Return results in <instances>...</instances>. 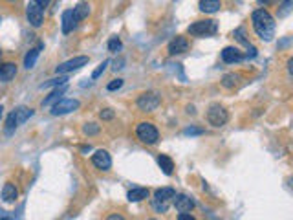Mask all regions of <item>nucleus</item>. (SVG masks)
<instances>
[{
	"label": "nucleus",
	"mask_w": 293,
	"mask_h": 220,
	"mask_svg": "<svg viewBox=\"0 0 293 220\" xmlns=\"http://www.w3.org/2000/svg\"><path fill=\"white\" fill-rule=\"evenodd\" d=\"M251 22H253V29H255V33L262 41H271L273 37H275V19L271 17V13L268 9H264V7H258L253 11L251 15Z\"/></svg>",
	"instance_id": "f257e3e1"
},
{
	"label": "nucleus",
	"mask_w": 293,
	"mask_h": 220,
	"mask_svg": "<svg viewBox=\"0 0 293 220\" xmlns=\"http://www.w3.org/2000/svg\"><path fill=\"white\" fill-rule=\"evenodd\" d=\"M176 191L172 187H161V189L154 191V198H152V207L158 213H165L168 209V204L170 200L174 198Z\"/></svg>",
	"instance_id": "f03ea898"
},
{
	"label": "nucleus",
	"mask_w": 293,
	"mask_h": 220,
	"mask_svg": "<svg viewBox=\"0 0 293 220\" xmlns=\"http://www.w3.org/2000/svg\"><path fill=\"white\" fill-rule=\"evenodd\" d=\"M187 31H189L192 37H209V35H214V33L218 31V24H216V21H211V19L196 21L187 28Z\"/></svg>",
	"instance_id": "7ed1b4c3"
},
{
	"label": "nucleus",
	"mask_w": 293,
	"mask_h": 220,
	"mask_svg": "<svg viewBox=\"0 0 293 220\" xmlns=\"http://www.w3.org/2000/svg\"><path fill=\"white\" fill-rule=\"evenodd\" d=\"M136 136H138V139L141 143H145V145H154V143L160 139V132H158V129H156L152 123L143 121V123L138 125Z\"/></svg>",
	"instance_id": "20e7f679"
},
{
	"label": "nucleus",
	"mask_w": 293,
	"mask_h": 220,
	"mask_svg": "<svg viewBox=\"0 0 293 220\" xmlns=\"http://www.w3.org/2000/svg\"><path fill=\"white\" fill-rule=\"evenodd\" d=\"M227 119H229L227 110L220 103H212L211 107H209V110H207V121H209V125H212V127H224L227 123Z\"/></svg>",
	"instance_id": "39448f33"
},
{
	"label": "nucleus",
	"mask_w": 293,
	"mask_h": 220,
	"mask_svg": "<svg viewBox=\"0 0 293 220\" xmlns=\"http://www.w3.org/2000/svg\"><path fill=\"white\" fill-rule=\"evenodd\" d=\"M26 17L33 28H41L44 22V7L39 4V0H31L26 6Z\"/></svg>",
	"instance_id": "423d86ee"
},
{
	"label": "nucleus",
	"mask_w": 293,
	"mask_h": 220,
	"mask_svg": "<svg viewBox=\"0 0 293 220\" xmlns=\"http://www.w3.org/2000/svg\"><path fill=\"white\" fill-rule=\"evenodd\" d=\"M161 97L158 92H145L138 97V109L143 112H154V110L160 107Z\"/></svg>",
	"instance_id": "0eeeda50"
},
{
	"label": "nucleus",
	"mask_w": 293,
	"mask_h": 220,
	"mask_svg": "<svg viewBox=\"0 0 293 220\" xmlns=\"http://www.w3.org/2000/svg\"><path fill=\"white\" fill-rule=\"evenodd\" d=\"M81 107V103L77 99H59L55 105H51V114L53 116H64V114H70L73 110H77Z\"/></svg>",
	"instance_id": "6e6552de"
},
{
	"label": "nucleus",
	"mask_w": 293,
	"mask_h": 220,
	"mask_svg": "<svg viewBox=\"0 0 293 220\" xmlns=\"http://www.w3.org/2000/svg\"><path fill=\"white\" fill-rule=\"evenodd\" d=\"M88 61H90V59H88L86 55H79V57H73V59H70V61L63 63V65H59L57 68H55V72H57L59 75H64V73L75 72V70H79V68H83V66H86Z\"/></svg>",
	"instance_id": "1a4fd4ad"
},
{
	"label": "nucleus",
	"mask_w": 293,
	"mask_h": 220,
	"mask_svg": "<svg viewBox=\"0 0 293 220\" xmlns=\"http://www.w3.org/2000/svg\"><path fill=\"white\" fill-rule=\"evenodd\" d=\"M189 50V41L182 35H176L167 46V51L170 55H180V53H185Z\"/></svg>",
	"instance_id": "9d476101"
},
{
	"label": "nucleus",
	"mask_w": 293,
	"mask_h": 220,
	"mask_svg": "<svg viewBox=\"0 0 293 220\" xmlns=\"http://www.w3.org/2000/svg\"><path fill=\"white\" fill-rule=\"evenodd\" d=\"M77 24H79V21H77V17H75V13H73V9H66V11H63V17H61V26H63V33H72L73 29L77 28Z\"/></svg>",
	"instance_id": "9b49d317"
},
{
	"label": "nucleus",
	"mask_w": 293,
	"mask_h": 220,
	"mask_svg": "<svg viewBox=\"0 0 293 220\" xmlns=\"http://www.w3.org/2000/svg\"><path fill=\"white\" fill-rule=\"evenodd\" d=\"M92 163H94L97 169H101V171H108L112 167V158H110V154L106 151H95L94 156H92Z\"/></svg>",
	"instance_id": "f8f14e48"
},
{
	"label": "nucleus",
	"mask_w": 293,
	"mask_h": 220,
	"mask_svg": "<svg viewBox=\"0 0 293 220\" xmlns=\"http://www.w3.org/2000/svg\"><path fill=\"white\" fill-rule=\"evenodd\" d=\"M172 202H174V207L180 213H190L194 209V200L187 197V195H174Z\"/></svg>",
	"instance_id": "ddd939ff"
},
{
	"label": "nucleus",
	"mask_w": 293,
	"mask_h": 220,
	"mask_svg": "<svg viewBox=\"0 0 293 220\" xmlns=\"http://www.w3.org/2000/svg\"><path fill=\"white\" fill-rule=\"evenodd\" d=\"M244 55L240 53L238 48H234V46H227L222 50V61L227 63V65H234V63H240Z\"/></svg>",
	"instance_id": "4468645a"
},
{
	"label": "nucleus",
	"mask_w": 293,
	"mask_h": 220,
	"mask_svg": "<svg viewBox=\"0 0 293 220\" xmlns=\"http://www.w3.org/2000/svg\"><path fill=\"white\" fill-rule=\"evenodd\" d=\"M15 75H17V65L15 63H4L0 66V81L9 83L11 79H15Z\"/></svg>",
	"instance_id": "2eb2a0df"
},
{
	"label": "nucleus",
	"mask_w": 293,
	"mask_h": 220,
	"mask_svg": "<svg viewBox=\"0 0 293 220\" xmlns=\"http://www.w3.org/2000/svg\"><path fill=\"white\" fill-rule=\"evenodd\" d=\"M19 198V191H17V187H15L11 182L4 183V187H2V200L4 202H7V204H11V202H15Z\"/></svg>",
	"instance_id": "dca6fc26"
},
{
	"label": "nucleus",
	"mask_w": 293,
	"mask_h": 220,
	"mask_svg": "<svg viewBox=\"0 0 293 220\" xmlns=\"http://www.w3.org/2000/svg\"><path fill=\"white\" fill-rule=\"evenodd\" d=\"M66 88H68V85H63V87H57L53 92H51L46 99H42V107H50V105H55V103L59 101V99H63L61 95L66 92Z\"/></svg>",
	"instance_id": "f3484780"
},
{
	"label": "nucleus",
	"mask_w": 293,
	"mask_h": 220,
	"mask_svg": "<svg viewBox=\"0 0 293 220\" xmlns=\"http://www.w3.org/2000/svg\"><path fill=\"white\" fill-rule=\"evenodd\" d=\"M148 195H150V191L146 189V187H134V189L128 191L126 198H128L130 202H141V200L148 198Z\"/></svg>",
	"instance_id": "a211bd4d"
},
{
	"label": "nucleus",
	"mask_w": 293,
	"mask_h": 220,
	"mask_svg": "<svg viewBox=\"0 0 293 220\" xmlns=\"http://www.w3.org/2000/svg\"><path fill=\"white\" fill-rule=\"evenodd\" d=\"M13 116H15V121H17V127H19V125L28 121L29 117L33 116V110L28 109V107H19V109L13 110Z\"/></svg>",
	"instance_id": "6ab92c4d"
},
{
	"label": "nucleus",
	"mask_w": 293,
	"mask_h": 220,
	"mask_svg": "<svg viewBox=\"0 0 293 220\" xmlns=\"http://www.w3.org/2000/svg\"><path fill=\"white\" fill-rule=\"evenodd\" d=\"M158 165H160L161 171L167 176H170L174 173V161L170 160L167 154H160V156H158Z\"/></svg>",
	"instance_id": "aec40b11"
},
{
	"label": "nucleus",
	"mask_w": 293,
	"mask_h": 220,
	"mask_svg": "<svg viewBox=\"0 0 293 220\" xmlns=\"http://www.w3.org/2000/svg\"><path fill=\"white\" fill-rule=\"evenodd\" d=\"M41 50H42V43L39 44L37 48H31V50L26 53V57H24V66L26 68H33L35 66V63H37V59H39V53H41Z\"/></svg>",
	"instance_id": "412c9836"
},
{
	"label": "nucleus",
	"mask_w": 293,
	"mask_h": 220,
	"mask_svg": "<svg viewBox=\"0 0 293 220\" xmlns=\"http://www.w3.org/2000/svg\"><path fill=\"white\" fill-rule=\"evenodd\" d=\"M200 9L204 13H216L220 7H222V2L220 0H200Z\"/></svg>",
	"instance_id": "4be33fe9"
},
{
	"label": "nucleus",
	"mask_w": 293,
	"mask_h": 220,
	"mask_svg": "<svg viewBox=\"0 0 293 220\" xmlns=\"http://www.w3.org/2000/svg\"><path fill=\"white\" fill-rule=\"evenodd\" d=\"M73 13H75V17H77V21L86 19L88 13H90V4H86V2H81V4H77V6L73 7Z\"/></svg>",
	"instance_id": "5701e85b"
},
{
	"label": "nucleus",
	"mask_w": 293,
	"mask_h": 220,
	"mask_svg": "<svg viewBox=\"0 0 293 220\" xmlns=\"http://www.w3.org/2000/svg\"><path fill=\"white\" fill-rule=\"evenodd\" d=\"M66 83H68V77H66V75H59V77H55V79H50V81H46V83H42L41 88L63 87V85H66Z\"/></svg>",
	"instance_id": "b1692460"
},
{
	"label": "nucleus",
	"mask_w": 293,
	"mask_h": 220,
	"mask_svg": "<svg viewBox=\"0 0 293 220\" xmlns=\"http://www.w3.org/2000/svg\"><path fill=\"white\" fill-rule=\"evenodd\" d=\"M238 79H240V77H238L236 73H226V75L222 77V85L226 88H234V85L238 83Z\"/></svg>",
	"instance_id": "393cba45"
},
{
	"label": "nucleus",
	"mask_w": 293,
	"mask_h": 220,
	"mask_svg": "<svg viewBox=\"0 0 293 220\" xmlns=\"http://www.w3.org/2000/svg\"><path fill=\"white\" fill-rule=\"evenodd\" d=\"M123 48V43L119 41V37H112L108 41V50L112 51V53H116V51H119Z\"/></svg>",
	"instance_id": "a878e982"
},
{
	"label": "nucleus",
	"mask_w": 293,
	"mask_h": 220,
	"mask_svg": "<svg viewBox=\"0 0 293 220\" xmlns=\"http://www.w3.org/2000/svg\"><path fill=\"white\" fill-rule=\"evenodd\" d=\"M83 132H84L86 136H94V134L99 132V125L97 123H86L84 127H83Z\"/></svg>",
	"instance_id": "bb28decb"
},
{
	"label": "nucleus",
	"mask_w": 293,
	"mask_h": 220,
	"mask_svg": "<svg viewBox=\"0 0 293 220\" xmlns=\"http://www.w3.org/2000/svg\"><path fill=\"white\" fill-rule=\"evenodd\" d=\"M17 129V121H15V116L13 112L7 116V121H6V134H11V132Z\"/></svg>",
	"instance_id": "cd10ccee"
},
{
	"label": "nucleus",
	"mask_w": 293,
	"mask_h": 220,
	"mask_svg": "<svg viewBox=\"0 0 293 220\" xmlns=\"http://www.w3.org/2000/svg\"><path fill=\"white\" fill-rule=\"evenodd\" d=\"M108 63H110V61H103L101 65L97 66V70H95V72L92 73V79H99V77L103 75V72L106 70V66H108Z\"/></svg>",
	"instance_id": "c85d7f7f"
},
{
	"label": "nucleus",
	"mask_w": 293,
	"mask_h": 220,
	"mask_svg": "<svg viewBox=\"0 0 293 220\" xmlns=\"http://www.w3.org/2000/svg\"><path fill=\"white\" fill-rule=\"evenodd\" d=\"M233 37H236V41H240V43L248 44V46H249L248 39H246V35H244V28H238V29H234V31H233Z\"/></svg>",
	"instance_id": "c756f323"
},
{
	"label": "nucleus",
	"mask_w": 293,
	"mask_h": 220,
	"mask_svg": "<svg viewBox=\"0 0 293 220\" xmlns=\"http://www.w3.org/2000/svg\"><path fill=\"white\" fill-rule=\"evenodd\" d=\"M121 87H123V79H114V81H110L106 88H108L110 92H114V90H119Z\"/></svg>",
	"instance_id": "7c9ffc66"
},
{
	"label": "nucleus",
	"mask_w": 293,
	"mask_h": 220,
	"mask_svg": "<svg viewBox=\"0 0 293 220\" xmlns=\"http://www.w3.org/2000/svg\"><path fill=\"white\" fill-rule=\"evenodd\" d=\"M99 117L101 119H105V121H108V119H112L114 117V110H110V109H105L99 112Z\"/></svg>",
	"instance_id": "2f4dec72"
},
{
	"label": "nucleus",
	"mask_w": 293,
	"mask_h": 220,
	"mask_svg": "<svg viewBox=\"0 0 293 220\" xmlns=\"http://www.w3.org/2000/svg\"><path fill=\"white\" fill-rule=\"evenodd\" d=\"M202 129H194V127H190V129H185V131H183V134H185V136H194V134H202Z\"/></svg>",
	"instance_id": "473e14b6"
},
{
	"label": "nucleus",
	"mask_w": 293,
	"mask_h": 220,
	"mask_svg": "<svg viewBox=\"0 0 293 220\" xmlns=\"http://www.w3.org/2000/svg\"><path fill=\"white\" fill-rule=\"evenodd\" d=\"M178 220H196V219H194L190 213H180V215H178Z\"/></svg>",
	"instance_id": "72a5a7b5"
},
{
	"label": "nucleus",
	"mask_w": 293,
	"mask_h": 220,
	"mask_svg": "<svg viewBox=\"0 0 293 220\" xmlns=\"http://www.w3.org/2000/svg\"><path fill=\"white\" fill-rule=\"evenodd\" d=\"M255 55H256V48H255V46H249L248 57H255Z\"/></svg>",
	"instance_id": "f704fd0d"
},
{
	"label": "nucleus",
	"mask_w": 293,
	"mask_h": 220,
	"mask_svg": "<svg viewBox=\"0 0 293 220\" xmlns=\"http://www.w3.org/2000/svg\"><path fill=\"white\" fill-rule=\"evenodd\" d=\"M106 220H125V217H123V215H117V213H116V215H110Z\"/></svg>",
	"instance_id": "c9c22d12"
},
{
	"label": "nucleus",
	"mask_w": 293,
	"mask_h": 220,
	"mask_svg": "<svg viewBox=\"0 0 293 220\" xmlns=\"http://www.w3.org/2000/svg\"><path fill=\"white\" fill-rule=\"evenodd\" d=\"M187 112H189V114H194V107H187Z\"/></svg>",
	"instance_id": "e433bc0d"
},
{
	"label": "nucleus",
	"mask_w": 293,
	"mask_h": 220,
	"mask_svg": "<svg viewBox=\"0 0 293 220\" xmlns=\"http://www.w3.org/2000/svg\"><path fill=\"white\" fill-rule=\"evenodd\" d=\"M2 112H4V107H2V105H0V117H2Z\"/></svg>",
	"instance_id": "4c0bfd02"
},
{
	"label": "nucleus",
	"mask_w": 293,
	"mask_h": 220,
	"mask_svg": "<svg viewBox=\"0 0 293 220\" xmlns=\"http://www.w3.org/2000/svg\"><path fill=\"white\" fill-rule=\"evenodd\" d=\"M0 220H11V219H0Z\"/></svg>",
	"instance_id": "58836bf2"
},
{
	"label": "nucleus",
	"mask_w": 293,
	"mask_h": 220,
	"mask_svg": "<svg viewBox=\"0 0 293 220\" xmlns=\"http://www.w3.org/2000/svg\"><path fill=\"white\" fill-rule=\"evenodd\" d=\"M148 220H158V219H148Z\"/></svg>",
	"instance_id": "ea45409f"
}]
</instances>
